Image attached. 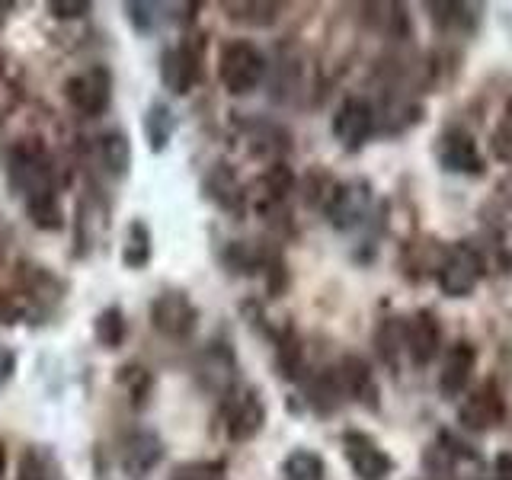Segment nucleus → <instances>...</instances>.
<instances>
[{"label":"nucleus","instance_id":"f257e3e1","mask_svg":"<svg viewBox=\"0 0 512 480\" xmlns=\"http://www.w3.org/2000/svg\"><path fill=\"white\" fill-rule=\"evenodd\" d=\"M423 471L429 480H487V461L452 429H442L423 452Z\"/></svg>","mask_w":512,"mask_h":480},{"label":"nucleus","instance_id":"f03ea898","mask_svg":"<svg viewBox=\"0 0 512 480\" xmlns=\"http://www.w3.org/2000/svg\"><path fill=\"white\" fill-rule=\"evenodd\" d=\"M506 423V397L503 388L493 378L474 384L458 397V426L474 436H487V432L500 429Z\"/></svg>","mask_w":512,"mask_h":480},{"label":"nucleus","instance_id":"7ed1b4c3","mask_svg":"<svg viewBox=\"0 0 512 480\" xmlns=\"http://www.w3.org/2000/svg\"><path fill=\"white\" fill-rule=\"evenodd\" d=\"M432 276H436L445 298H471L474 288L480 285V279H484V266H480L471 240L445 244Z\"/></svg>","mask_w":512,"mask_h":480},{"label":"nucleus","instance_id":"20e7f679","mask_svg":"<svg viewBox=\"0 0 512 480\" xmlns=\"http://www.w3.org/2000/svg\"><path fill=\"white\" fill-rule=\"evenodd\" d=\"M263 74H266V58L263 52L247 39H237L228 42L221 48V58H218V80L221 87L228 90L231 96H247L256 87L263 84Z\"/></svg>","mask_w":512,"mask_h":480},{"label":"nucleus","instance_id":"39448f33","mask_svg":"<svg viewBox=\"0 0 512 480\" xmlns=\"http://www.w3.org/2000/svg\"><path fill=\"white\" fill-rule=\"evenodd\" d=\"M432 154H436V164L445 173H455V176H480L487 170L484 151H480L477 138L464 125L442 128L436 144H432Z\"/></svg>","mask_w":512,"mask_h":480},{"label":"nucleus","instance_id":"423d86ee","mask_svg":"<svg viewBox=\"0 0 512 480\" xmlns=\"http://www.w3.org/2000/svg\"><path fill=\"white\" fill-rule=\"evenodd\" d=\"M375 205V192L368 180H349V183H333L330 196L324 202V215L336 231H352L365 224L368 212Z\"/></svg>","mask_w":512,"mask_h":480},{"label":"nucleus","instance_id":"0eeeda50","mask_svg":"<svg viewBox=\"0 0 512 480\" xmlns=\"http://www.w3.org/2000/svg\"><path fill=\"white\" fill-rule=\"evenodd\" d=\"M343 458L356 474V480H388L394 474V458L384 452L375 436L362 429L343 432Z\"/></svg>","mask_w":512,"mask_h":480},{"label":"nucleus","instance_id":"6e6552de","mask_svg":"<svg viewBox=\"0 0 512 480\" xmlns=\"http://www.w3.org/2000/svg\"><path fill=\"white\" fill-rule=\"evenodd\" d=\"M375 132H378L375 106L362 100V96H346L340 109L333 112V138L340 141L346 151H362Z\"/></svg>","mask_w":512,"mask_h":480},{"label":"nucleus","instance_id":"1a4fd4ad","mask_svg":"<svg viewBox=\"0 0 512 480\" xmlns=\"http://www.w3.org/2000/svg\"><path fill=\"white\" fill-rule=\"evenodd\" d=\"M151 324L160 336H167V340H189V336L196 333L199 311L186 292H164L151 304Z\"/></svg>","mask_w":512,"mask_h":480},{"label":"nucleus","instance_id":"9d476101","mask_svg":"<svg viewBox=\"0 0 512 480\" xmlns=\"http://www.w3.org/2000/svg\"><path fill=\"white\" fill-rule=\"evenodd\" d=\"M404 352L416 368L436 362V356L442 352V324L436 311L420 308L404 317Z\"/></svg>","mask_w":512,"mask_h":480},{"label":"nucleus","instance_id":"9b49d317","mask_svg":"<svg viewBox=\"0 0 512 480\" xmlns=\"http://www.w3.org/2000/svg\"><path fill=\"white\" fill-rule=\"evenodd\" d=\"M68 103L84 116H103L112 103V74L106 68H90L68 80Z\"/></svg>","mask_w":512,"mask_h":480},{"label":"nucleus","instance_id":"f8f14e48","mask_svg":"<svg viewBox=\"0 0 512 480\" xmlns=\"http://www.w3.org/2000/svg\"><path fill=\"white\" fill-rule=\"evenodd\" d=\"M474 368H477V349L468 340H458L445 349L442 365H439V394L445 400H458L464 391L471 388V378H474Z\"/></svg>","mask_w":512,"mask_h":480},{"label":"nucleus","instance_id":"ddd939ff","mask_svg":"<svg viewBox=\"0 0 512 480\" xmlns=\"http://www.w3.org/2000/svg\"><path fill=\"white\" fill-rule=\"evenodd\" d=\"M429 20L439 32L452 39H464L474 36L480 29V20H484V4H471V0H439V4H426Z\"/></svg>","mask_w":512,"mask_h":480},{"label":"nucleus","instance_id":"4468645a","mask_svg":"<svg viewBox=\"0 0 512 480\" xmlns=\"http://www.w3.org/2000/svg\"><path fill=\"white\" fill-rule=\"evenodd\" d=\"M266 423V404L253 388L240 391L228 407V436L234 442H250Z\"/></svg>","mask_w":512,"mask_h":480},{"label":"nucleus","instance_id":"2eb2a0df","mask_svg":"<svg viewBox=\"0 0 512 480\" xmlns=\"http://www.w3.org/2000/svg\"><path fill=\"white\" fill-rule=\"evenodd\" d=\"M336 378H340L346 400H356V404H365L372 410L378 407V384L362 356H343V362L336 365Z\"/></svg>","mask_w":512,"mask_h":480},{"label":"nucleus","instance_id":"dca6fc26","mask_svg":"<svg viewBox=\"0 0 512 480\" xmlns=\"http://www.w3.org/2000/svg\"><path fill=\"white\" fill-rule=\"evenodd\" d=\"M196 80H199V58L192 55V48L173 45L160 55V84H164L170 93L186 96Z\"/></svg>","mask_w":512,"mask_h":480},{"label":"nucleus","instance_id":"f3484780","mask_svg":"<svg viewBox=\"0 0 512 480\" xmlns=\"http://www.w3.org/2000/svg\"><path fill=\"white\" fill-rule=\"evenodd\" d=\"M10 183L13 189H20L26 199L39 196V192H48V167L36 148H20L10 157Z\"/></svg>","mask_w":512,"mask_h":480},{"label":"nucleus","instance_id":"a211bd4d","mask_svg":"<svg viewBox=\"0 0 512 480\" xmlns=\"http://www.w3.org/2000/svg\"><path fill=\"white\" fill-rule=\"evenodd\" d=\"M160 458H164V442L151 429H138L122 442V468L132 477L148 474Z\"/></svg>","mask_w":512,"mask_h":480},{"label":"nucleus","instance_id":"6ab92c4d","mask_svg":"<svg viewBox=\"0 0 512 480\" xmlns=\"http://www.w3.org/2000/svg\"><path fill=\"white\" fill-rule=\"evenodd\" d=\"M304 400L311 404L317 416H333L346 404L340 378H336V368H324V372L311 375V381L304 384Z\"/></svg>","mask_w":512,"mask_h":480},{"label":"nucleus","instance_id":"aec40b11","mask_svg":"<svg viewBox=\"0 0 512 480\" xmlns=\"http://www.w3.org/2000/svg\"><path fill=\"white\" fill-rule=\"evenodd\" d=\"M141 132L154 154H164L176 135V116L164 100H154L141 116Z\"/></svg>","mask_w":512,"mask_h":480},{"label":"nucleus","instance_id":"412c9836","mask_svg":"<svg viewBox=\"0 0 512 480\" xmlns=\"http://www.w3.org/2000/svg\"><path fill=\"white\" fill-rule=\"evenodd\" d=\"M480 218H484V231L490 234L506 237L512 231V173L496 183L490 199L480 208Z\"/></svg>","mask_w":512,"mask_h":480},{"label":"nucleus","instance_id":"4be33fe9","mask_svg":"<svg viewBox=\"0 0 512 480\" xmlns=\"http://www.w3.org/2000/svg\"><path fill=\"white\" fill-rule=\"evenodd\" d=\"M375 349H378V359L397 372L400 359H407L404 352V317H384L378 330H375Z\"/></svg>","mask_w":512,"mask_h":480},{"label":"nucleus","instance_id":"5701e85b","mask_svg":"<svg viewBox=\"0 0 512 480\" xmlns=\"http://www.w3.org/2000/svg\"><path fill=\"white\" fill-rule=\"evenodd\" d=\"M100 157H103V167L112 176H128L132 170V141H128L125 132H106L100 138Z\"/></svg>","mask_w":512,"mask_h":480},{"label":"nucleus","instance_id":"b1692460","mask_svg":"<svg viewBox=\"0 0 512 480\" xmlns=\"http://www.w3.org/2000/svg\"><path fill=\"white\" fill-rule=\"evenodd\" d=\"M282 477L285 480H327V464L311 448H295L292 455L282 461Z\"/></svg>","mask_w":512,"mask_h":480},{"label":"nucleus","instance_id":"393cba45","mask_svg":"<svg viewBox=\"0 0 512 480\" xmlns=\"http://www.w3.org/2000/svg\"><path fill=\"white\" fill-rule=\"evenodd\" d=\"M151 260V231L144 221H132L125 234V247H122V263L128 269H141Z\"/></svg>","mask_w":512,"mask_h":480},{"label":"nucleus","instance_id":"a878e982","mask_svg":"<svg viewBox=\"0 0 512 480\" xmlns=\"http://www.w3.org/2000/svg\"><path fill=\"white\" fill-rule=\"evenodd\" d=\"M93 336H96V343H100V346L116 349L125 340V314H122V308L112 304V308H103L100 314H96Z\"/></svg>","mask_w":512,"mask_h":480},{"label":"nucleus","instance_id":"bb28decb","mask_svg":"<svg viewBox=\"0 0 512 480\" xmlns=\"http://www.w3.org/2000/svg\"><path fill=\"white\" fill-rule=\"evenodd\" d=\"M26 205H29V218H32V224L36 228H45V231H58L61 228V205H58V196L52 189L48 192H39V196H32V199H26Z\"/></svg>","mask_w":512,"mask_h":480},{"label":"nucleus","instance_id":"cd10ccee","mask_svg":"<svg viewBox=\"0 0 512 480\" xmlns=\"http://www.w3.org/2000/svg\"><path fill=\"white\" fill-rule=\"evenodd\" d=\"M231 10V20L250 26H272L279 16V4H224Z\"/></svg>","mask_w":512,"mask_h":480},{"label":"nucleus","instance_id":"c85d7f7f","mask_svg":"<svg viewBox=\"0 0 512 480\" xmlns=\"http://www.w3.org/2000/svg\"><path fill=\"white\" fill-rule=\"evenodd\" d=\"M490 148H493L496 160H503V164H512V103L503 112L500 125H496V132L490 138Z\"/></svg>","mask_w":512,"mask_h":480},{"label":"nucleus","instance_id":"c756f323","mask_svg":"<svg viewBox=\"0 0 512 480\" xmlns=\"http://www.w3.org/2000/svg\"><path fill=\"white\" fill-rule=\"evenodd\" d=\"M122 384H128V391H132L135 407H141L144 400H148V391H151V375L144 372V368H125Z\"/></svg>","mask_w":512,"mask_h":480},{"label":"nucleus","instance_id":"7c9ffc66","mask_svg":"<svg viewBox=\"0 0 512 480\" xmlns=\"http://www.w3.org/2000/svg\"><path fill=\"white\" fill-rule=\"evenodd\" d=\"M128 10V20L135 23V29L141 32V36H148V32H154V4H125Z\"/></svg>","mask_w":512,"mask_h":480},{"label":"nucleus","instance_id":"2f4dec72","mask_svg":"<svg viewBox=\"0 0 512 480\" xmlns=\"http://www.w3.org/2000/svg\"><path fill=\"white\" fill-rule=\"evenodd\" d=\"M48 10H52L58 20H77V16L90 13V4L87 0H55V4H48Z\"/></svg>","mask_w":512,"mask_h":480},{"label":"nucleus","instance_id":"473e14b6","mask_svg":"<svg viewBox=\"0 0 512 480\" xmlns=\"http://www.w3.org/2000/svg\"><path fill=\"white\" fill-rule=\"evenodd\" d=\"M490 480H512V452H500V455L493 458Z\"/></svg>","mask_w":512,"mask_h":480},{"label":"nucleus","instance_id":"72a5a7b5","mask_svg":"<svg viewBox=\"0 0 512 480\" xmlns=\"http://www.w3.org/2000/svg\"><path fill=\"white\" fill-rule=\"evenodd\" d=\"M4 474H7V445L0 442V477H4Z\"/></svg>","mask_w":512,"mask_h":480}]
</instances>
